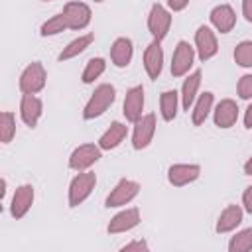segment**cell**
<instances>
[{
    "mask_svg": "<svg viewBox=\"0 0 252 252\" xmlns=\"http://www.w3.org/2000/svg\"><path fill=\"white\" fill-rule=\"evenodd\" d=\"M114 100H116V89L110 83L98 85L83 106V118L85 120H94V118L102 116L112 106Z\"/></svg>",
    "mask_w": 252,
    "mask_h": 252,
    "instance_id": "6da1fadb",
    "label": "cell"
},
{
    "mask_svg": "<svg viewBox=\"0 0 252 252\" xmlns=\"http://www.w3.org/2000/svg\"><path fill=\"white\" fill-rule=\"evenodd\" d=\"M94 187H96V173L94 171H89V169L87 171H77V175L69 183V195H67L69 207L75 209V207L83 205L91 197Z\"/></svg>",
    "mask_w": 252,
    "mask_h": 252,
    "instance_id": "7a4b0ae2",
    "label": "cell"
},
{
    "mask_svg": "<svg viewBox=\"0 0 252 252\" xmlns=\"http://www.w3.org/2000/svg\"><path fill=\"white\" fill-rule=\"evenodd\" d=\"M45 83H47V71L41 61H32L30 65H26L18 79V87L22 94H37L45 89Z\"/></svg>",
    "mask_w": 252,
    "mask_h": 252,
    "instance_id": "3957f363",
    "label": "cell"
},
{
    "mask_svg": "<svg viewBox=\"0 0 252 252\" xmlns=\"http://www.w3.org/2000/svg\"><path fill=\"white\" fill-rule=\"evenodd\" d=\"M140 193V183L128 177H122L106 195L104 199V207L106 209H118V207H126L128 203H132Z\"/></svg>",
    "mask_w": 252,
    "mask_h": 252,
    "instance_id": "277c9868",
    "label": "cell"
},
{
    "mask_svg": "<svg viewBox=\"0 0 252 252\" xmlns=\"http://www.w3.org/2000/svg\"><path fill=\"white\" fill-rule=\"evenodd\" d=\"M171 22H173V16H171L169 8H165L163 4H158V2L152 4L150 14H148V32L152 33L154 39H158V41L165 39V35L169 33Z\"/></svg>",
    "mask_w": 252,
    "mask_h": 252,
    "instance_id": "5b68a950",
    "label": "cell"
},
{
    "mask_svg": "<svg viewBox=\"0 0 252 252\" xmlns=\"http://www.w3.org/2000/svg\"><path fill=\"white\" fill-rule=\"evenodd\" d=\"M195 55H197L195 47L189 41L179 39L175 49H173V55H171V65H169L171 77H175V79L177 77H185L191 71L193 63H195Z\"/></svg>",
    "mask_w": 252,
    "mask_h": 252,
    "instance_id": "8992f818",
    "label": "cell"
},
{
    "mask_svg": "<svg viewBox=\"0 0 252 252\" xmlns=\"http://www.w3.org/2000/svg\"><path fill=\"white\" fill-rule=\"evenodd\" d=\"M102 158V150L98 144H81L69 156V167L73 171H87Z\"/></svg>",
    "mask_w": 252,
    "mask_h": 252,
    "instance_id": "52a82bcc",
    "label": "cell"
},
{
    "mask_svg": "<svg viewBox=\"0 0 252 252\" xmlns=\"http://www.w3.org/2000/svg\"><path fill=\"white\" fill-rule=\"evenodd\" d=\"M156 114L148 112L142 114L136 122H134V130H132V148L134 150H144L152 144L154 134H156Z\"/></svg>",
    "mask_w": 252,
    "mask_h": 252,
    "instance_id": "ba28073f",
    "label": "cell"
},
{
    "mask_svg": "<svg viewBox=\"0 0 252 252\" xmlns=\"http://www.w3.org/2000/svg\"><path fill=\"white\" fill-rule=\"evenodd\" d=\"M195 51L201 63L213 59L219 53V39L217 33L209 26H199L195 32Z\"/></svg>",
    "mask_w": 252,
    "mask_h": 252,
    "instance_id": "9c48e42d",
    "label": "cell"
},
{
    "mask_svg": "<svg viewBox=\"0 0 252 252\" xmlns=\"http://www.w3.org/2000/svg\"><path fill=\"white\" fill-rule=\"evenodd\" d=\"M63 16L67 20V28L79 32V30H85L91 24L93 12H91V6L89 4L79 2V0H73V2H67L63 6Z\"/></svg>",
    "mask_w": 252,
    "mask_h": 252,
    "instance_id": "30bf717a",
    "label": "cell"
},
{
    "mask_svg": "<svg viewBox=\"0 0 252 252\" xmlns=\"http://www.w3.org/2000/svg\"><path fill=\"white\" fill-rule=\"evenodd\" d=\"M33 199H35L33 185H30V183L18 185L14 195H12V201H10V215H12V219H16V220L24 219L30 213V209L33 205Z\"/></svg>",
    "mask_w": 252,
    "mask_h": 252,
    "instance_id": "8fae6325",
    "label": "cell"
},
{
    "mask_svg": "<svg viewBox=\"0 0 252 252\" xmlns=\"http://www.w3.org/2000/svg\"><path fill=\"white\" fill-rule=\"evenodd\" d=\"M142 220V215H140V209L138 207H126L122 209L120 213H116L108 224H106V232L108 234H120V232H128L132 228H136Z\"/></svg>",
    "mask_w": 252,
    "mask_h": 252,
    "instance_id": "7c38bea8",
    "label": "cell"
},
{
    "mask_svg": "<svg viewBox=\"0 0 252 252\" xmlns=\"http://www.w3.org/2000/svg\"><path fill=\"white\" fill-rule=\"evenodd\" d=\"M201 177V165L197 163H173L167 167V181L173 187H185Z\"/></svg>",
    "mask_w": 252,
    "mask_h": 252,
    "instance_id": "4fadbf2b",
    "label": "cell"
},
{
    "mask_svg": "<svg viewBox=\"0 0 252 252\" xmlns=\"http://www.w3.org/2000/svg\"><path fill=\"white\" fill-rule=\"evenodd\" d=\"M144 87L142 85H136V87H130L124 94V102H122V114L128 122H136L144 112Z\"/></svg>",
    "mask_w": 252,
    "mask_h": 252,
    "instance_id": "5bb4252c",
    "label": "cell"
},
{
    "mask_svg": "<svg viewBox=\"0 0 252 252\" xmlns=\"http://www.w3.org/2000/svg\"><path fill=\"white\" fill-rule=\"evenodd\" d=\"M238 120V104L232 98H220L213 108V122L217 128L228 130Z\"/></svg>",
    "mask_w": 252,
    "mask_h": 252,
    "instance_id": "9a60e30c",
    "label": "cell"
},
{
    "mask_svg": "<svg viewBox=\"0 0 252 252\" xmlns=\"http://www.w3.org/2000/svg\"><path fill=\"white\" fill-rule=\"evenodd\" d=\"M209 20L219 33H230L236 26V12L230 4H219L209 12Z\"/></svg>",
    "mask_w": 252,
    "mask_h": 252,
    "instance_id": "2e32d148",
    "label": "cell"
},
{
    "mask_svg": "<svg viewBox=\"0 0 252 252\" xmlns=\"http://www.w3.org/2000/svg\"><path fill=\"white\" fill-rule=\"evenodd\" d=\"M142 63H144V69H146V73H148V77L152 81H156L161 75V69H163V47H161V41L152 39V43L144 49Z\"/></svg>",
    "mask_w": 252,
    "mask_h": 252,
    "instance_id": "e0dca14e",
    "label": "cell"
},
{
    "mask_svg": "<svg viewBox=\"0 0 252 252\" xmlns=\"http://www.w3.org/2000/svg\"><path fill=\"white\" fill-rule=\"evenodd\" d=\"M43 114V102L35 94H22L20 98V118L28 128H35Z\"/></svg>",
    "mask_w": 252,
    "mask_h": 252,
    "instance_id": "ac0fdd59",
    "label": "cell"
},
{
    "mask_svg": "<svg viewBox=\"0 0 252 252\" xmlns=\"http://www.w3.org/2000/svg\"><path fill=\"white\" fill-rule=\"evenodd\" d=\"M242 219H244V209L240 205H226L217 219V224H215L217 234H226V232L236 230V226H240Z\"/></svg>",
    "mask_w": 252,
    "mask_h": 252,
    "instance_id": "d6986e66",
    "label": "cell"
},
{
    "mask_svg": "<svg viewBox=\"0 0 252 252\" xmlns=\"http://www.w3.org/2000/svg\"><path fill=\"white\" fill-rule=\"evenodd\" d=\"M201 79H203L201 69H195L193 73H189V75L183 79V85H181L179 96H181V106H183V110H187V112L191 110L193 102H195V100H197V96H199Z\"/></svg>",
    "mask_w": 252,
    "mask_h": 252,
    "instance_id": "ffe728a7",
    "label": "cell"
},
{
    "mask_svg": "<svg viewBox=\"0 0 252 252\" xmlns=\"http://www.w3.org/2000/svg\"><path fill=\"white\" fill-rule=\"evenodd\" d=\"M134 57V43L130 37H116L110 45V61L114 67L124 69Z\"/></svg>",
    "mask_w": 252,
    "mask_h": 252,
    "instance_id": "44dd1931",
    "label": "cell"
},
{
    "mask_svg": "<svg viewBox=\"0 0 252 252\" xmlns=\"http://www.w3.org/2000/svg\"><path fill=\"white\" fill-rule=\"evenodd\" d=\"M126 136H128V126L126 124H122V122H118V120H114L102 134H100V138H98V146H100V150L104 152H108V150H114V148H118L124 140H126Z\"/></svg>",
    "mask_w": 252,
    "mask_h": 252,
    "instance_id": "7402d4cb",
    "label": "cell"
},
{
    "mask_svg": "<svg viewBox=\"0 0 252 252\" xmlns=\"http://www.w3.org/2000/svg\"><path fill=\"white\" fill-rule=\"evenodd\" d=\"M213 104H215V94L211 91H205V93H201L197 96V100L191 106V122H193V126L205 124V120L209 118V114L215 108Z\"/></svg>",
    "mask_w": 252,
    "mask_h": 252,
    "instance_id": "603a6c76",
    "label": "cell"
},
{
    "mask_svg": "<svg viewBox=\"0 0 252 252\" xmlns=\"http://www.w3.org/2000/svg\"><path fill=\"white\" fill-rule=\"evenodd\" d=\"M179 104H181V96L175 89H167L159 94V114L165 122L175 120L177 112H179Z\"/></svg>",
    "mask_w": 252,
    "mask_h": 252,
    "instance_id": "cb8c5ba5",
    "label": "cell"
},
{
    "mask_svg": "<svg viewBox=\"0 0 252 252\" xmlns=\"http://www.w3.org/2000/svg\"><path fill=\"white\" fill-rule=\"evenodd\" d=\"M93 41H94V35H93V33H83V35L71 39V41L61 49V53L57 55V59H59V61H69V59L81 55L87 47H91Z\"/></svg>",
    "mask_w": 252,
    "mask_h": 252,
    "instance_id": "d4e9b609",
    "label": "cell"
},
{
    "mask_svg": "<svg viewBox=\"0 0 252 252\" xmlns=\"http://www.w3.org/2000/svg\"><path fill=\"white\" fill-rule=\"evenodd\" d=\"M106 71V59L104 57H91L81 73V81L85 85H93L102 73Z\"/></svg>",
    "mask_w": 252,
    "mask_h": 252,
    "instance_id": "484cf974",
    "label": "cell"
},
{
    "mask_svg": "<svg viewBox=\"0 0 252 252\" xmlns=\"http://www.w3.org/2000/svg\"><path fill=\"white\" fill-rule=\"evenodd\" d=\"M252 250V226L238 230L228 240V252H250Z\"/></svg>",
    "mask_w": 252,
    "mask_h": 252,
    "instance_id": "4316f807",
    "label": "cell"
},
{
    "mask_svg": "<svg viewBox=\"0 0 252 252\" xmlns=\"http://www.w3.org/2000/svg\"><path fill=\"white\" fill-rule=\"evenodd\" d=\"M65 30H67V20H65L63 12H61V14H55V16H51L49 20H45L41 24L39 35L41 37H49V35H57V33H61Z\"/></svg>",
    "mask_w": 252,
    "mask_h": 252,
    "instance_id": "83f0119b",
    "label": "cell"
},
{
    "mask_svg": "<svg viewBox=\"0 0 252 252\" xmlns=\"http://www.w3.org/2000/svg\"><path fill=\"white\" fill-rule=\"evenodd\" d=\"M16 136V116L10 110H4L0 114V142L10 144Z\"/></svg>",
    "mask_w": 252,
    "mask_h": 252,
    "instance_id": "f1b7e54d",
    "label": "cell"
},
{
    "mask_svg": "<svg viewBox=\"0 0 252 252\" xmlns=\"http://www.w3.org/2000/svg\"><path fill=\"white\" fill-rule=\"evenodd\" d=\"M234 63L244 69H252V39H242L234 47Z\"/></svg>",
    "mask_w": 252,
    "mask_h": 252,
    "instance_id": "f546056e",
    "label": "cell"
},
{
    "mask_svg": "<svg viewBox=\"0 0 252 252\" xmlns=\"http://www.w3.org/2000/svg\"><path fill=\"white\" fill-rule=\"evenodd\" d=\"M236 94L242 100H252V73L242 75L236 83Z\"/></svg>",
    "mask_w": 252,
    "mask_h": 252,
    "instance_id": "4dcf8cb0",
    "label": "cell"
},
{
    "mask_svg": "<svg viewBox=\"0 0 252 252\" xmlns=\"http://www.w3.org/2000/svg\"><path fill=\"white\" fill-rule=\"evenodd\" d=\"M120 250L122 252H146V250H150V244L144 240V238H138V240H130V242H126L124 246H120Z\"/></svg>",
    "mask_w": 252,
    "mask_h": 252,
    "instance_id": "1f68e13d",
    "label": "cell"
},
{
    "mask_svg": "<svg viewBox=\"0 0 252 252\" xmlns=\"http://www.w3.org/2000/svg\"><path fill=\"white\" fill-rule=\"evenodd\" d=\"M242 209H244V213H250L252 215V183L242 193Z\"/></svg>",
    "mask_w": 252,
    "mask_h": 252,
    "instance_id": "d6a6232c",
    "label": "cell"
},
{
    "mask_svg": "<svg viewBox=\"0 0 252 252\" xmlns=\"http://www.w3.org/2000/svg\"><path fill=\"white\" fill-rule=\"evenodd\" d=\"M165 4L171 12H181L189 6V0H165Z\"/></svg>",
    "mask_w": 252,
    "mask_h": 252,
    "instance_id": "836d02e7",
    "label": "cell"
},
{
    "mask_svg": "<svg viewBox=\"0 0 252 252\" xmlns=\"http://www.w3.org/2000/svg\"><path fill=\"white\" fill-rule=\"evenodd\" d=\"M242 16L248 24H252V0H242Z\"/></svg>",
    "mask_w": 252,
    "mask_h": 252,
    "instance_id": "e575fe53",
    "label": "cell"
},
{
    "mask_svg": "<svg viewBox=\"0 0 252 252\" xmlns=\"http://www.w3.org/2000/svg\"><path fill=\"white\" fill-rule=\"evenodd\" d=\"M244 128H248V130H252V102L246 106V110H244Z\"/></svg>",
    "mask_w": 252,
    "mask_h": 252,
    "instance_id": "d590c367",
    "label": "cell"
},
{
    "mask_svg": "<svg viewBox=\"0 0 252 252\" xmlns=\"http://www.w3.org/2000/svg\"><path fill=\"white\" fill-rule=\"evenodd\" d=\"M242 169H244V175L252 177V156H250V158L244 161V167H242Z\"/></svg>",
    "mask_w": 252,
    "mask_h": 252,
    "instance_id": "8d00e7d4",
    "label": "cell"
},
{
    "mask_svg": "<svg viewBox=\"0 0 252 252\" xmlns=\"http://www.w3.org/2000/svg\"><path fill=\"white\" fill-rule=\"evenodd\" d=\"M94 2H104V0H94Z\"/></svg>",
    "mask_w": 252,
    "mask_h": 252,
    "instance_id": "74e56055",
    "label": "cell"
},
{
    "mask_svg": "<svg viewBox=\"0 0 252 252\" xmlns=\"http://www.w3.org/2000/svg\"><path fill=\"white\" fill-rule=\"evenodd\" d=\"M43 2H51V0H43Z\"/></svg>",
    "mask_w": 252,
    "mask_h": 252,
    "instance_id": "f35d334b",
    "label": "cell"
}]
</instances>
